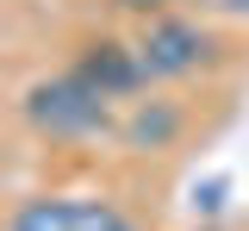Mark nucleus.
<instances>
[{
	"label": "nucleus",
	"instance_id": "nucleus-1",
	"mask_svg": "<svg viewBox=\"0 0 249 231\" xmlns=\"http://www.w3.org/2000/svg\"><path fill=\"white\" fill-rule=\"evenodd\" d=\"M19 113H25V125H31L37 137H56V144H75V137H93V132H112V100L93 94L75 69L31 81L25 100H19Z\"/></svg>",
	"mask_w": 249,
	"mask_h": 231
},
{
	"label": "nucleus",
	"instance_id": "nucleus-2",
	"mask_svg": "<svg viewBox=\"0 0 249 231\" xmlns=\"http://www.w3.org/2000/svg\"><path fill=\"white\" fill-rule=\"evenodd\" d=\"M137 57H143V69H150V81H181V75H193V69L212 57V32H206L199 19L162 13V19L143 25Z\"/></svg>",
	"mask_w": 249,
	"mask_h": 231
},
{
	"label": "nucleus",
	"instance_id": "nucleus-3",
	"mask_svg": "<svg viewBox=\"0 0 249 231\" xmlns=\"http://www.w3.org/2000/svg\"><path fill=\"white\" fill-rule=\"evenodd\" d=\"M75 75L88 81L93 94L131 100V106H137V94L150 88V69H143V57H137V44H119V38H93V44H81Z\"/></svg>",
	"mask_w": 249,
	"mask_h": 231
},
{
	"label": "nucleus",
	"instance_id": "nucleus-4",
	"mask_svg": "<svg viewBox=\"0 0 249 231\" xmlns=\"http://www.w3.org/2000/svg\"><path fill=\"white\" fill-rule=\"evenodd\" d=\"M119 219L112 200H75V194H31L13 206L6 231H106Z\"/></svg>",
	"mask_w": 249,
	"mask_h": 231
},
{
	"label": "nucleus",
	"instance_id": "nucleus-5",
	"mask_svg": "<svg viewBox=\"0 0 249 231\" xmlns=\"http://www.w3.org/2000/svg\"><path fill=\"white\" fill-rule=\"evenodd\" d=\"M181 132H187V113L175 106V100H137V106L119 119L124 150H168Z\"/></svg>",
	"mask_w": 249,
	"mask_h": 231
},
{
	"label": "nucleus",
	"instance_id": "nucleus-6",
	"mask_svg": "<svg viewBox=\"0 0 249 231\" xmlns=\"http://www.w3.org/2000/svg\"><path fill=\"white\" fill-rule=\"evenodd\" d=\"M112 6H124V13H143V19H162V13H168V0H112Z\"/></svg>",
	"mask_w": 249,
	"mask_h": 231
},
{
	"label": "nucleus",
	"instance_id": "nucleus-7",
	"mask_svg": "<svg viewBox=\"0 0 249 231\" xmlns=\"http://www.w3.org/2000/svg\"><path fill=\"white\" fill-rule=\"evenodd\" d=\"M193 200H199L206 212H218V206H224V181H206V188H193Z\"/></svg>",
	"mask_w": 249,
	"mask_h": 231
},
{
	"label": "nucleus",
	"instance_id": "nucleus-8",
	"mask_svg": "<svg viewBox=\"0 0 249 231\" xmlns=\"http://www.w3.org/2000/svg\"><path fill=\"white\" fill-rule=\"evenodd\" d=\"M206 6H218V13H249V0H206Z\"/></svg>",
	"mask_w": 249,
	"mask_h": 231
},
{
	"label": "nucleus",
	"instance_id": "nucleus-9",
	"mask_svg": "<svg viewBox=\"0 0 249 231\" xmlns=\"http://www.w3.org/2000/svg\"><path fill=\"white\" fill-rule=\"evenodd\" d=\"M106 231H143V225H137V219H124V212H119V219H112Z\"/></svg>",
	"mask_w": 249,
	"mask_h": 231
},
{
	"label": "nucleus",
	"instance_id": "nucleus-10",
	"mask_svg": "<svg viewBox=\"0 0 249 231\" xmlns=\"http://www.w3.org/2000/svg\"><path fill=\"white\" fill-rule=\"evenodd\" d=\"M206 231H218V225H206Z\"/></svg>",
	"mask_w": 249,
	"mask_h": 231
}]
</instances>
